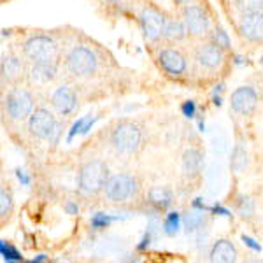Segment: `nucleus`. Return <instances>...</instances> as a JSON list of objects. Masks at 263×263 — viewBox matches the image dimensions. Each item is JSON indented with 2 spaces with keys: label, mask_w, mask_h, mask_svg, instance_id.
I'll return each mask as SVG.
<instances>
[{
  "label": "nucleus",
  "mask_w": 263,
  "mask_h": 263,
  "mask_svg": "<svg viewBox=\"0 0 263 263\" xmlns=\"http://www.w3.org/2000/svg\"><path fill=\"white\" fill-rule=\"evenodd\" d=\"M125 219L123 216H112V214H105V213H95L91 216V228L93 230H102V228H107L109 224L114 221H120Z\"/></svg>",
  "instance_id": "393cba45"
},
{
  "label": "nucleus",
  "mask_w": 263,
  "mask_h": 263,
  "mask_svg": "<svg viewBox=\"0 0 263 263\" xmlns=\"http://www.w3.org/2000/svg\"><path fill=\"white\" fill-rule=\"evenodd\" d=\"M162 228H163V233L168 237H176L177 233L181 232L182 228V216L179 213H167L163 218V223H162Z\"/></svg>",
  "instance_id": "5701e85b"
},
{
  "label": "nucleus",
  "mask_w": 263,
  "mask_h": 263,
  "mask_svg": "<svg viewBox=\"0 0 263 263\" xmlns=\"http://www.w3.org/2000/svg\"><path fill=\"white\" fill-rule=\"evenodd\" d=\"M261 62H263V57H261Z\"/></svg>",
  "instance_id": "c03bdc74"
},
{
  "label": "nucleus",
  "mask_w": 263,
  "mask_h": 263,
  "mask_svg": "<svg viewBox=\"0 0 263 263\" xmlns=\"http://www.w3.org/2000/svg\"><path fill=\"white\" fill-rule=\"evenodd\" d=\"M23 54L32 63L49 62V60H54V58H57L58 46L49 35H32L25 41Z\"/></svg>",
  "instance_id": "423d86ee"
},
{
  "label": "nucleus",
  "mask_w": 263,
  "mask_h": 263,
  "mask_svg": "<svg viewBox=\"0 0 263 263\" xmlns=\"http://www.w3.org/2000/svg\"><path fill=\"white\" fill-rule=\"evenodd\" d=\"M242 239V242L248 246L249 249H253L254 253H260L261 251V246H260V242H256V240L253 239V237H249V235H242L240 237Z\"/></svg>",
  "instance_id": "f704fd0d"
},
{
  "label": "nucleus",
  "mask_w": 263,
  "mask_h": 263,
  "mask_svg": "<svg viewBox=\"0 0 263 263\" xmlns=\"http://www.w3.org/2000/svg\"><path fill=\"white\" fill-rule=\"evenodd\" d=\"M167 20L168 18L165 16V12L156 6H151V4L144 6L139 12V25H141L144 39L147 42H158L163 39Z\"/></svg>",
  "instance_id": "39448f33"
},
{
  "label": "nucleus",
  "mask_w": 263,
  "mask_h": 263,
  "mask_svg": "<svg viewBox=\"0 0 263 263\" xmlns=\"http://www.w3.org/2000/svg\"><path fill=\"white\" fill-rule=\"evenodd\" d=\"M211 42H214L216 46H219L223 51H228L230 49V37H228V33L223 30L221 27L214 28L213 32H211Z\"/></svg>",
  "instance_id": "cd10ccee"
},
{
  "label": "nucleus",
  "mask_w": 263,
  "mask_h": 263,
  "mask_svg": "<svg viewBox=\"0 0 263 263\" xmlns=\"http://www.w3.org/2000/svg\"><path fill=\"white\" fill-rule=\"evenodd\" d=\"M51 105L57 109V112L60 116H69L78 107V97H76V93L70 86L62 84L51 95Z\"/></svg>",
  "instance_id": "4468645a"
},
{
  "label": "nucleus",
  "mask_w": 263,
  "mask_h": 263,
  "mask_svg": "<svg viewBox=\"0 0 263 263\" xmlns=\"http://www.w3.org/2000/svg\"><path fill=\"white\" fill-rule=\"evenodd\" d=\"M65 69L74 78H90L99 69V58H97L95 51H91L86 46H76L67 54Z\"/></svg>",
  "instance_id": "20e7f679"
},
{
  "label": "nucleus",
  "mask_w": 263,
  "mask_h": 263,
  "mask_svg": "<svg viewBox=\"0 0 263 263\" xmlns=\"http://www.w3.org/2000/svg\"><path fill=\"white\" fill-rule=\"evenodd\" d=\"M237 30L242 39L249 42H263V9L240 12Z\"/></svg>",
  "instance_id": "1a4fd4ad"
},
{
  "label": "nucleus",
  "mask_w": 263,
  "mask_h": 263,
  "mask_svg": "<svg viewBox=\"0 0 263 263\" xmlns=\"http://www.w3.org/2000/svg\"><path fill=\"white\" fill-rule=\"evenodd\" d=\"M235 205H237V213H239L240 218H244V219L253 218V214H254V202H253L251 197H248V195H239V197H237Z\"/></svg>",
  "instance_id": "b1692460"
},
{
  "label": "nucleus",
  "mask_w": 263,
  "mask_h": 263,
  "mask_svg": "<svg viewBox=\"0 0 263 263\" xmlns=\"http://www.w3.org/2000/svg\"><path fill=\"white\" fill-rule=\"evenodd\" d=\"M158 65L165 74L171 76V78H182L188 70V60L181 53L179 49L174 48H163L158 53Z\"/></svg>",
  "instance_id": "9d476101"
},
{
  "label": "nucleus",
  "mask_w": 263,
  "mask_h": 263,
  "mask_svg": "<svg viewBox=\"0 0 263 263\" xmlns=\"http://www.w3.org/2000/svg\"><path fill=\"white\" fill-rule=\"evenodd\" d=\"M193 209H200V211H209L211 207L205 205V202H203V198H195L193 203H192Z\"/></svg>",
  "instance_id": "4c0bfd02"
},
{
  "label": "nucleus",
  "mask_w": 263,
  "mask_h": 263,
  "mask_svg": "<svg viewBox=\"0 0 263 263\" xmlns=\"http://www.w3.org/2000/svg\"><path fill=\"white\" fill-rule=\"evenodd\" d=\"M182 21L192 37H203L211 27L209 14L200 4H186L182 7Z\"/></svg>",
  "instance_id": "6e6552de"
},
{
  "label": "nucleus",
  "mask_w": 263,
  "mask_h": 263,
  "mask_svg": "<svg viewBox=\"0 0 263 263\" xmlns=\"http://www.w3.org/2000/svg\"><path fill=\"white\" fill-rule=\"evenodd\" d=\"M46 260H48V256H46V254H39L37 258H33L32 263H41V261H46Z\"/></svg>",
  "instance_id": "ea45409f"
},
{
  "label": "nucleus",
  "mask_w": 263,
  "mask_h": 263,
  "mask_svg": "<svg viewBox=\"0 0 263 263\" xmlns=\"http://www.w3.org/2000/svg\"><path fill=\"white\" fill-rule=\"evenodd\" d=\"M223 90H224V84H218V86L213 90V97H221Z\"/></svg>",
  "instance_id": "58836bf2"
},
{
  "label": "nucleus",
  "mask_w": 263,
  "mask_h": 263,
  "mask_svg": "<svg viewBox=\"0 0 263 263\" xmlns=\"http://www.w3.org/2000/svg\"><path fill=\"white\" fill-rule=\"evenodd\" d=\"M57 123H58L57 116H54L49 109L39 107L30 114V118H28V130H30V134L33 137L48 141L49 135L53 134L54 126H57Z\"/></svg>",
  "instance_id": "9b49d317"
},
{
  "label": "nucleus",
  "mask_w": 263,
  "mask_h": 263,
  "mask_svg": "<svg viewBox=\"0 0 263 263\" xmlns=\"http://www.w3.org/2000/svg\"><path fill=\"white\" fill-rule=\"evenodd\" d=\"M139 192H141V182L132 174H114V176H109L104 188L105 198L114 203L134 200L139 195Z\"/></svg>",
  "instance_id": "7ed1b4c3"
},
{
  "label": "nucleus",
  "mask_w": 263,
  "mask_h": 263,
  "mask_svg": "<svg viewBox=\"0 0 263 263\" xmlns=\"http://www.w3.org/2000/svg\"><path fill=\"white\" fill-rule=\"evenodd\" d=\"M62 134H63V128H62V123L58 121L57 123V126H54V130H53V134L49 135V144H53V146H57L58 142H60V137H62Z\"/></svg>",
  "instance_id": "473e14b6"
},
{
  "label": "nucleus",
  "mask_w": 263,
  "mask_h": 263,
  "mask_svg": "<svg viewBox=\"0 0 263 263\" xmlns=\"http://www.w3.org/2000/svg\"><path fill=\"white\" fill-rule=\"evenodd\" d=\"M57 74H58L57 60L37 62L33 63L30 72H28V81L32 84H48L57 78Z\"/></svg>",
  "instance_id": "dca6fc26"
},
{
  "label": "nucleus",
  "mask_w": 263,
  "mask_h": 263,
  "mask_svg": "<svg viewBox=\"0 0 263 263\" xmlns=\"http://www.w3.org/2000/svg\"><path fill=\"white\" fill-rule=\"evenodd\" d=\"M6 111L11 120L23 121L33 112V97L27 88H12L6 97Z\"/></svg>",
  "instance_id": "0eeeda50"
},
{
  "label": "nucleus",
  "mask_w": 263,
  "mask_h": 263,
  "mask_svg": "<svg viewBox=\"0 0 263 263\" xmlns=\"http://www.w3.org/2000/svg\"><path fill=\"white\" fill-rule=\"evenodd\" d=\"M0 72H2L4 83H16L23 74V63L14 54H4L2 63H0Z\"/></svg>",
  "instance_id": "a211bd4d"
},
{
  "label": "nucleus",
  "mask_w": 263,
  "mask_h": 263,
  "mask_svg": "<svg viewBox=\"0 0 263 263\" xmlns=\"http://www.w3.org/2000/svg\"><path fill=\"white\" fill-rule=\"evenodd\" d=\"M230 168L233 174H242L248 168V149L244 142H237L230 155Z\"/></svg>",
  "instance_id": "4be33fe9"
},
{
  "label": "nucleus",
  "mask_w": 263,
  "mask_h": 263,
  "mask_svg": "<svg viewBox=\"0 0 263 263\" xmlns=\"http://www.w3.org/2000/svg\"><path fill=\"white\" fill-rule=\"evenodd\" d=\"M181 112L184 118H188V120H192V118L197 116V104H195L193 100H186L184 104L181 105Z\"/></svg>",
  "instance_id": "2f4dec72"
},
{
  "label": "nucleus",
  "mask_w": 263,
  "mask_h": 263,
  "mask_svg": "<svg viewBox=\"0 0 263 263\" xmlns=\"http://www.w3.org/2000/svg\"><path fill=\"white\" fill-rule=\"evenodd\" d=\"M256 104H258V95L254 91V88L251 86H239L230 97L232 111L237 114H242V116L251 114L256 109Z\"/></svg>",
  "instance_id": "ddd939ff"
},
{
  "label": "nucleus",
  "mask_w": 263,
  "mask_h": 263,
  "mask_svg": "<svg viewBox=\"0 0 263 263\" xmlns=\"http://www.w3.org/2000/svg\"><path fill=\"white\" fill-rule=\"evenodd\" d=\"M153 233H155V227H153V224H149V227H147V230H146V233H144L142 240L137 244V251L142 253V251H146V249L149 248L151 240H153Z\"/></svg>",
  "instance_id": "7c9ffc66"
},
{
  "label": "nucleus",
  "mask_w": 263,
  "mask_h": 263,
  "mask_svg": "<svg viewBox=\"0 0 263 263\" xmlns=\"http://www.w3.org/2000/svg\"><path fill=\"white\" fill-rule=\"evenodd\" d=\"M102 2H105V4H120L121 0H102Z\"/></svg>",
  "instance_id": "37998d69"
},
{
  "label": "nucleus",
  "mask_w": 263,
  "mask_h": 263,
  "mask_svg": "<svg viewBox=\"0 0 263 263\" xmlns=\"http://www.w3.org/2000/svg\"><path fill=\"white\" fill-rule=\"evenodd\" d=\"M149 202L156 211H167L172 203V192L168 188H163V186H155V188L149 190V195H147Z\"/></svg>",
  "instance_id": "aec40b11"
},
{
  "label": "nucleus",
  "mask_w": 263,
  "mask_h": 263,
  "mask_svg": "<svg viewBox=\"0 0 263 263\" xmlns=\"http://www.w3.org/2000/svg\"><path fill=\"white\" fill-rule=\"evenodd\" d=\"M12 207H14V200H12L11 192L6 188H2L0 190V216H2V221H6V218L11 216Z\"/></svg>",
  "instance_id": "a878e982"
},
{
  "label": "nucleus",
  "mask_w": 263,
  "mask_h": 263,
  "mask_svg": "<svg viewBox=\"0 0 263 263\" xmlns=\"http://www.w3.org/2000/svg\"><path fill=\"white\" fill-rule=\"evenodd\" d=\"M223 176V171H221V165L218 162H213L209 167V172H207V181H209V186L213 188V192L216 188L219 190V182H218V177Z\"/></svg>",
  "instance_id": "c85d7f7f"
},
{
  "label": "nucleus",
  "mask_w": 263,
  "mask_h": 263,
  "mask_svg": "<svg viewBox=\"0 0 263 263\" xmlns=\"http://www.w3.org/2000/svg\"><path fill=\"white\" fill-rule=\"evenodd\" d=\"M111 144L118 153L134 155L142 146V130L137 123L123 120L114 125L111 132Z\"/></svg>",
  "instance_id": "f03ea898"
},
{
  "label": "nucleus",
  "mask_w": 263,
  "mask_h": 263,
  "mask_svg": "<svg viewBox=\"0 0 263 263\" xmlns=\"http://www.w3.org/2000/svg\"><path fill=\"white\" fill-rule=\"evenodd\" d=\"M65 213L67 214H70V216H74V214H79V205L76 202H67L65 203Z\"/></svg>",
  "instance_id": "e433bc0d"
},
{
  "label": "nucleus",
  "mask_w": 263,
  "mask_h": 263,
  "mask_svg": "<svg viewBox=\"0 0 263 263\" xmlns=\"http://www.w3.org/2000/svg\"><path fill=\"white\" fill-rule=\"evenodd\" d=\"M181 171L184 179H197L200 177L203 171V153L197 147H188L182 153V162H181Z\"/></svg>",
  "instance_id": "2eb2a0df"
},
{
  "label": "nucleus",
  "mask_w": 263,
  "mask_h": 263,
  "mask_svg": "<svg viewBox=\"0 0 263 263\" xmlns=\"http://www.w3.org/2000/svg\"><path fill=\"white\" fill-rule=\"evenodd\" d=\"M209 211H211V213H213V214L224 216V218H232V213H230V211H228L227 207H223L221 203H218V202L213 203V205H211V209H209Z\"/></svg>",
  "instance_id": "72a5a7b5"
},
{
  "label": "nucleus",
  "mask_w": 263,
  "mask_h": 263,
  "mask_svg": "<svg viewBox=\"0 0 263 263\" xmlns=\"http://www.w3.org/2000/svg\"><path fill=\"white\" fill-rule=\"evenodd\" d=\"M174 4H176V6H186V4L190 2V0H172Z\"/></svg>",
  "instance_id": "a19ab883"
},
{
  "label": "nucleus",
  "mask_w": 263,
  "mask_h": 263,
  "mask_svg": "<svg viewBox=\"0 0 263 263\" xmlns=\"http://www.w3.org/2000/svg\"><path fill=\"white\" fill-rule=\"evenodd\" d=\"M91 118V114H86V116H81L79 118L78 121L72 125V128H70V132H69V135H67V142H72V139L76 137V135H81L83 134V128H84V125H86V121L90 120Z\"/></svg>",
  "instance_id": "c756f323"
},
{
  "label": "nucleus",
  "mask_w": 263,
  "mask_h": 263,
  "mask_svg": "<svg viewBox=\"0 0 263 263\" xmlns=\"http://www.w3.org/2000/svg\"><path fill=\"white\" fill-rule=\"evenodd\" d=\"M207 211H200V209H193L188 211L184 216H182V228H184L186 233H197L203 230L207 221Z\"/></svg>",
  "instance_id": "6ab92c4d"
},
{
  "label": "nucleus",
  "mask_w": 263,
  "mask_h": 263,
  "mask_svg": "<svg viewBox=\"0 0 263 263\" xmlns=\"http://www.w3.org/2000/svg\"><path fill=\"white\" fill-rule=\"evenodd\" d=\"M195 60L203 69L216 70L221 67V63L224 60V51L211 41L203 42V44H200L195 49Z\"/></svg>",
  "instance_id": "f8f14e48"
},
{
  "label": "nucleus",
  "mask_w": 263,
  "mask_h": 263,
  "mask_svg": "<svg viewBox=\"0 0 263 263\" xmlns=\"http://www.w3.org/2000/svg\"><path fill=\"white\" fill-rule=\"evenodd\" d=\"M16 177H18V181L21 182L23 186H30V176H28L25 171H21V168H18L16 171Z\"/></svg>",
  "instance_id": "c9c22d12"
},
{
  "label": "nucleus",
  "mask_w": 263,
  "mask_h": 263,
  "mask_svg": "<svg viewBox=\"0 0 263 263\" xmlns=\"http://www.w3.org/2000/svg\"><path fill=\"white\" fill-rule=\"evenodd\" d=\"M198 128H200V132L205 130V123H203L202 120H198Z\"/></svg>",
  "instance_id": "79ce46f5"
},
{
  "label": "nucleus",
  "mask_w": 263,
  "mask_h": 263,
  "mask_svg": "<svg viewBox=\"0 0 263 263\" xmlns=\"http://www.w3.org/2000/svg\"><path fill=\"white\" fill-rule=\"evenodd\" d=\"M188 28H186L184 21L182 20H167L163 32V39L168 42H181L188 37Z\"/></svg>",
  "instance_id": "412c9836"
},
{
  "label": "nucleus",
  "mask_w": 263,
  "mask_h": 263,
  "mask_svg": "<svg viewBox=\"0 0 263 263\" xmlns=\"http://www.w3.org/2000/svg\"><path fill=\"white\" fill-rule=\"evenodd\" d=\"M211 261L214 263H232L237 260V249L235 246L232 244V240L228 239H219L216 240L211 248L209 253Z\"/></svg>",
  "instance_id": "f3484780"
},
{
  "label": "nucleus",
  "mask_w": 263,
  "mask_h": 263,
  "mask_svg": "<svg viewBox=\"0 0 263 263\" xmlns=\"http://www.w3.org/2000/svg\"><path fill=\"white\" fill-rule=\"evenodd\" d=\"M109 179V167L102 160H90L81 167L78 176V186L83 195H97L104 192Z\"/></svg>",
  "instance_id": "f257e3e1"
},
{
  "label": "nucleus",
  "mask_w": 263,
  "mask_h": 263,
  "mask_svg": "<svg viewBox=\"0 0 263 263\" xmlns=\"http://www.w3.org/2000/svg\"><path fill=\"white\" fill-rule=\"evenodd\" d=\"M0 254L6 261H23V256L14 246H11L6 240H0Z\"/></svg>",
  "instance_id": "bb28decb"
}]
</instances>
